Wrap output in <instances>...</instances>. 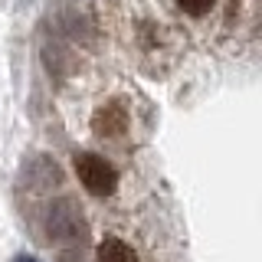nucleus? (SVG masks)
I'll list each match as a JSON object with an SVG mask.
<instances>
[{
  "label": "nucleus",
  "instance_id": "nucleus-1",
  "mask_svg": "<svg viewBox=\"0 0 262 262\" xmlns=\"http://www.w3.org/2000/svg\"><path fill=\"white\" fill-rule=\"evenodd\" d=\"M46 236L53 243L72 246L79 239H85V216H82L79 200L72 196H56L46 207Z\"/></svg>",
  "mask_w": 262,
  "mask_h": 262
},
{
  "label": "nucleus",
  "instance_id": "nucleus-2",
  "mask_svg": "<svg viewBox=\"0 0 262 262\" xmlns=\"http://www.w3.org/2000/svg\"><path fill=\"white\" fill-rule=\"evenodd\" d=\"M76 174L82 180V187L95 196H108L118 187V170L98 154H76Z\"/></svg>",
  "mask_w": 262,
  "mask_h": 262
},
{
  "label": "nucleus",
  "instance_id": "nucleus-3",
  "mask_svg": "<svg viewBox=\"0 0 262 262\" xmlns=\"http://www.w3.org/2000/svg\"><path fill=\"white\" fill-rule=\"evenodd\" d=\"M92 131L98 138H121L128 131V112L115 102L105 105V108H98L95 118H92Z\"/></svg>",
  "mask_w": 262,
  "mask_h": 262
},
{
  "label": "nucleus",
  "instance_id": "nucleus-4",
  "mask_svg": "<svg viewBox=\"0 0 262 262\" xmlns=\"http://www.w3.org/2000/svg\"><path fill=\"white\" fill-rule=\"evenodd\" d=\"M95 259L98 262H138V252L131 249L125 239H115V236H108V239L98 243Z\"/></svg>",
  "mask_w": 262,
  "mask_h": 262
},
{
  "label": "nucleus",
  "instance_id": "nucleus-5",
  "mask_svg": "<svg viewBox=\"0 0 262 262\" xmlns=\"http://www.w3.org/2000/svg\"><path fill=\"white\" fill-rule=\"evenodd\" d=\"M177 4H180V10H184V13L203 16V13H210V7L216 4V0H177Z\"/></svg>",
  "mask_w": 262,
  "mask_h": 262
},
{
  "label": "nucleus",
  "instance_id": "nucleus-6",
  "mask_svg": "<svg viewBox=\"0 0 262 262\" xmlns=\"http://www.w3.org/2000/svg\"><path fill=\"white\" fill-rule=\"evenodd\" d=\"M13 262H36V259H33V256H16Z\"/></svg>",
  "mask_w": 262,
  "mask_h": 262
}]
</instances>
